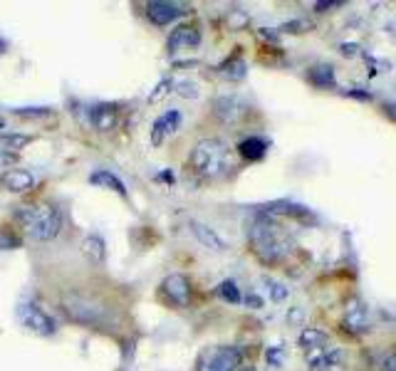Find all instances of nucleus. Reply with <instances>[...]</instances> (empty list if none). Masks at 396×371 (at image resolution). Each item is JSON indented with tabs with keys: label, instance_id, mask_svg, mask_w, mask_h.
I'll return each instance as SVG.
<instances>
[{
	"label": "nucleus",
	"instance_id": "11",
	"mask_svg": "<svg viewBox=\"0 0 396 371\" xmlns=\"http://www.w3.org/2000/svg\"><path fill=\"white\" fill-rule=\"evenodd\" d=\"M179 127H181V112H176V109L164 112L154 124H151V144L154 146L164 144V139L169 137V134H174Z\"/></svg>",
	"mask_w": 396,
	"mask_h": 371
},
{
	"label": "nucleus",
	"instance_id": "7",
	"mask_svg": "<svg viewBox=\"0 0 396 371\" xmlns=\"http://www.w3.org/2000/svg\"><path fill=\"white\" fill-rule=\"evenodd\" d=\"M186 13H189V10H186L184 5L166 3V0H151L147 5V15L154 25H169V23H174V20L184 18Z\"/></svg>",
	"mask_w": 396,
	"mask_h": 371
},
{
	"label": "nucleus",
	"instance_id": "22",
	"mask_svg": "<svg viewBox=\"0 0 396 371\" xmlns=\"http://www.w3.org/2000/svg\"><path fill=\"white\" fill-rule=\"evenodd\" d=\"M218 70H221V75L228 77V80H243V77H246V72H248V65H246V60H243V57L236 55V57H231V60L223 62Z\"/></svg>",
	"mask_w": 396,
	"mask_h": 371
},
{
	"label": "nucleus",
	"instance_id": "25",
	"mask_svg": "<svg viewBox=\"0 0 396 371\" xmlns=\"http://www.w3.org/2000/svg\"><path fill=\"white\" fill-rule=\"evenodd\" d=\"M265 285H268L270 300H273V302H283V300H288V287H285L283 282H275V280H265Z\"/></svg>",
	"mask_w": 396,
	"mask_h": 371
},
{
	"label": "nucleus",
	"instance_id": "30",
	"mask_svg": "<svg viewBox=\"0 0 396 371\" xmlns=\"http://www.w3.org/2000/svg\"><path fill=\"white\" fill-rule=\"evenodd\" d=\"M345 94L352 99H359V102H369V99H372V94L364 92L362 87H349V90H345Z\"/></svg>",
	"mask_w": 396,
	"mask_h": 371
},
{
	"label": "nucleus",
	"instance_id": "31",
	"mask_svg": "<svg viewBox=\"0 0 396 371\" xmlns=\"http://www.w3.org/2000/svg\"><path fill=\"white\" fill-rule=\"evenodd\" d=\"M18 117H45L48 114V109L45 107H40V109H30V112H23V109H13Z\"/></svg>",
	"mask_w": 396,
	"mask_h": 371
},
{
	"label": "nucleus",
	"instance_id": "4",
	"mask_svg": "<svg viewBox=\"0 0 396 371\" xmlns=\"http://www.w3.org/2000/svg\"><path fill=\"white\" fill-rule=\"evenodd\" d=\"M243 362V352L238 347H213L198 362V371H236Z\"/></svg>",
	"mask_w": 396,
	"mask_h": 371
},
{
	"label": "nucleus",
	"instance_id": "36",
	"mask_svg": "<svg viewBox=\"0 0 396 371\" xmlns=\"http://www.w3.org/2000/svg\"><path fill=\"white\" fill-rule=\"evenodd\" d=\"M248 305H253L255 307V310H258V307H263V300H260V297L258 295H248Z\"/></svg>",
	"mask_w": 396,
	"mask_h": 371
},
{
	"label": "nucleus",
	"instance_id": "20",
	"mask_svg": "<svg viewBox=\"0 0 396 371\" xmlns=\"http://www.w3.org/2000/svg\"><path fill=\"white\" fill-rule=\"evenodd\" d=\"M238 154L246 161H260L265 154H268V141L263 137H248L238 144Z\"/></svg>",
	"mask_w": 396,
	"mask_h": 371
},
{
	"label": "nucleus",
	"instance_id": "16",
	"mask_svg": "<svg viewBox=\"0 0 396 371\" xmlns=\"http://www.w3.org/2000/svg\"><path fill=\"white\" fill-rule=\"evenodd\" d=\"M201 45V33L196 28H189V25H181L171 33L169 38V50L171 52H179L184 47H198Z\"/></svg>",
	"mask_w": 396,
	"mask_h": 371
},
{
	"label": "nucleus",
	"instance_id": "6",
	"mask_svg": "<svg viewBox=\"0 0 396 371\" xmlns=\"http://www.w3.org/2000/svg\"><path fill=\"white\" fill-rule=\"evenodd\" d=\"M18 315H20V322H23L30 332L40 334V337H52V334H55V322H52V317L45 315L38 305H20Z\"/></svg>",
	"mask_w": 396,
	"mask_h": 371
},
{
	"label": "nucleus",
	"instance_id": "12",
	"mask_svg": "<svg viewBox=\"0 0 396 371\" xmlns=\"http://www.w3.org/2000/svg\"><path fill=\"white\" fill-rule=\"evenodd\" d=\"M189 231L194 233V238L203 245V248L216 250V253H223V250H228V243H226V240H223L221 235L213 231V228H208L206 223L191 221V223H189Z\"/></svg>",
	"mask_w": 396,
	"mask_h": 371
},
{
	"label": "nucleus",
	"instance_id": "3",
	"mask_svg": "<svg viewBox=\"0 0 396 371\" xmlns=\"http://www.w3.org/2000/svg\"><path fill=\"white\" fill-rule=\"evenodd\" d=\"M15 221L35 240H52L62 231V213L55 206H20Z\"/></svg>",
	"mask_w": 396,
	"mask_h": 371
},
{
	"label": "nucleus",
	"instance_id": "34",
	"mask_svg": "<svg viewBox=\"0 0 396 371\" xmlns=\"http://www.w3.org/2000/svg\"><path fill=\"white\" fill-rule=\"evenodd\" d=\"M384 112H387L389 119H394V122H396V102H387V104H384Z\"/></svg>",
	"mask_w": 396,
	"mask_h": 371
},
{
	"label": "nucleus",
	"instance_id": "29",
	"mask_svg": "<svg viewBox=\"0 0 396 371\" xmlns=\"http://www.w3.org/2000/svg\"><path fill=\"white\" fill-rule=\"evenodd\" d=\"M285 33H305V30H310V23L307 20H293V23L283 25Z\"/></svg>",
	"mask_w": 396,
	"mask_h": 371
},
{
	"label": "nucleus",
	"instance_id": "1",
	"mask_svg": "<svg viewBox=\"0 0 396 371\" xmlns=\"http://www.w3.org/2000/svg\"><path fill=\"white\" fill-rule=\"evenodd\" d=\"M248 238L250 245H253L255 255H258L263 263H280L290 255L293 250V240H290L288 231L275 221L273 216L260 211L258 216L253 218L248 228Z\"/></svg>",
	"mask_w": 396,
	"mask_h": 371
},
{
	"label": "nucleus",
	"instance_id": "26",
	"mask_svg": "<svg viewBox=\"0 0 396 371\" xmlns=\"http://www.w3.org/2000/svg\"><path fill=\"white\" fill-rule=\"evenodd\" d=\"M176 92L181 94V97H186V99H196L198 97V85L196 82H191V80H181V82H176Z\"/></svg>",
	"mask_w": 396,
	"mask_h": 371
},
{
	"label": "nucleus",
	"instance_id": "19",
	"mask_svg": "<svg viewBox=\"0 0 396 371\" xmlns=\"http://www.w3.org/2000/svg\"><path fill=\"white\" fill-rule=\"evenodd\" d=\"M90 184L109 188V191H114V193H119L122 198H127V186H124V181L119 179V176H114L109 169H97L95 174L90 176Z\"/></svg>",
	"mask_w": 396,
	"mask_h": 371
},
{
	"label": "nucleus",
	"instance_id": "21",
	"mask_svg": "<svg viewBox=\"0 0 396 371\" xmlns=\"http://www.w3.org/2000/svg\"><path fill=\"white\" fill-rule=\"evenodd\" d=\"M307 80L312 82L315 87H335V80H337V75H335V67L332 65H312L310 67V72H307Z\"/></svg>",
	"mask_w": 396,
	"mask_h": 371
},
{
	"label": "nucleus",
	"instance_id": "14",
	"mask_svg": "<svg viewBox=\"0 0 396 371\" xmlns=\"http://www.w3.org/2000/svg\"><path fill=\"white\" fill-rule=\"evenodd\" d=\"M90 124L97 132H109L117 124V107L114 104H95V107H90Z\"/></svg>",
	"mask_w": 396,
	"mask_h": 371
},
{
	"label": "nucleus",
	"instance_id": "17",
	"mask_svg": "<svg viewBox=\"0 0 396 371\" xmlns=\"http://www.w3.org/2000/svg\"><path fill=\"white\" fill-rule=\"evenodd\" d=\"M297 342H300V347L305 349V352H317V349H325L327 344H330V334L322 332V329L317 327H305L300 332V337H297Z\"/></svg>",
	"mask_w": 396,
	"mask_h": 371
},
{
	"label": "nucleus",
	"instance_id": "10",
	"mask_svg": "<svg viewBox=\"0 0 396 371\" xmlns=\"http://www.w3.org/2000/svg\"><path fill=\"white\" fill-rule=\"evenodd\" d=\"M164 292L166 297H169L171 302H174L176 307H189L191 302V282L186 275H169V278L164 280Z\"/></svg>",
	"mask_w": 396,
	"mask_h": 371
},
{
	"label": "nucleus",
	"instance_id": "33",
	"mask_svg": "<svg viewBox=\"0 0 396 371\" xmlns=\"http://www.w3.org/2000/svg\"><path fill=\"white\" fill-rule=\"evenodd\" d=\"M382 371H396V352L387 354L382 362Z\"/></svg>",
	"mask_w": 396,
	"mask_h": 371
},
{
	"label": "nucleus",
	"instance_id": "24",
	"mask_svg": "<svg viewBox=\"0 0 396 371\" xmlns=\"http://www.w3.org/2000/svg\"><path fill=\"white\" fill-rule=\"evenodd\" d=\"M30 141V137H25V134H0V151H5V154H13V149H23L25 144Z\"/></svg>",
	"mask_w": 396,
	"mask_h": 371
},
{
	"label": "nucleus",
	"instance_id": "13",
	"mask_svg": "<svg viewBox=\"0 0 396 371\" xmlns=\"http://www.w3.org/2000/svg\"><path fill=\"white\" fill-rule=\"evenodd\" d=\"M0 184H3L5 191H10V193H25L35 186V176L25 169H8L0 176Z\"/></svg>",
	"mask_w": 396,
	"mask_h": 371
},
{
	"label": "nucleus",
	"instance_id": "9",
	"mask_svg": "<svg viewBox=\"0 0 396 371\" xmlns=\"http://www.w3.org/2000/svg\"><path fill=\"white\" fill-rule=\"evenodd\" d=\"M213 112H216V117L221 119V122L233 124V122H238V119H241L243 114L248 112V104L243 102L241 97H236V94H226V97L216 99V104H213Z\"/></svg>",
	"mask_w": 396,
	"mask_h": 371
},
{
	"label": "nucleus",
	"instance_id": "18",
	"mask_svg": "<svg viewBox=\"0 0 396 371\" xmlns=\"http://www.w3.org/2000/svg\"><path fill=\"white\" fill-rule=\"evenodd\" d=\"M82 253H85L87 260H92V263L104 265V260H107V243H104V238L99 233H90L82 240Z\"/></svg>",
	"mask_w": 396,
	"mask_h": 371
},
{
	"label": "nucleus",
	"instance_id": "8",
	"mask_svg": "<svg viewBox=\"0 0 396 371\" xmlns=\"http://www.w3.org/2000/svg\"><path fill=\"white\" fill-rule=\"evenodd\" d=\"M342 325H345L347 332H352V334H364V332H369V307L364 305L362 300H352L347 305V310H345V320H342Z\"/></svg>",
	"mask_w": 396,
	"mask_h": 371
},
{
	"label": "nucleus",
	"instance_id": "28",
	"mask_svg": "<svg viewBox=\"0 0 396 371\" xmlns=\"http://www.w3.org/2000/svg\"><path fill=\"white\" fill-rule=\"evenodd\" d=\"M169 87H174V82H171V80H161L159 87H156V92L149 94V102H159V99L164 97L166 92H169Z\"/></svg>",
	"mask_w": 396,
	"mask_h": 371
},
{
	"label": "nucleus",
	"instance_id": "27",
	"mask_svg": "<svg viewBox=\"0 0 396 371\" xmlns=\"http://www.w3.org/2000/svg\"><path fill=\"white\" fill-rule=\"evenodd\" d=\"M265 357H268V364H270V367H283V362H285V349H283V347H270Z\"/></svg>",
	"mask_w": 396,
	"mask_h": 371
},
{
	"label": "nucleus",
	"instance_id": "5",
	"mask_svg": "<svg viewBox=\"0 0 396 371\" xmlns=\"http://www.w3.org/2000/svg\"><path fill=\"white\" fill-rule=\"evenodd\" d=\"M62 310L67 312V317L75 322H80V325H90V327H97L104 322V312L102 307L92 305L90 300H85V297H67L65 302H62Z\"/></svg>",
	"mask_w": 396,
	"mask_h": 371
},
{
	"label": "nucleus",
	"instance_id": "32",
	"mask_svg": "<svg viewBox=\"0 0 396 371\" xmlns=\"http://www.w3.org/2000/svg\"><path fill=\"white\" fill-rule=\"evenodd\" d=\"M342 3H335V0H330V3H315L312 8H315V13H330L332 8H340Z\"/></svg>",
	"mask_w": 396,
	"mask_h": 371
},
{
	"label": "nucleus",
	"instance_id": "15",
	"mask_svg": "<svg viewBox=\"0 0 396 371\" xmlns=\"http://www.w3.org/2000/svg\"><path fill=\"white\" fill-rule=\"evenodd\" d=\"M342 362V352L340 349H317L307 357V364H310V371H332L337 364Z\"/></svg>",
	"mask_w": 396,
	"mask_h": 371
},
{
	"label": "nucleus",
	"instance_id": "2",
	"mask_svg": "<svg viewBox=\"0 0 396 371\" xmlns=\"http://www.w3.org/2000/svg\"><path fill=\"white\" fill-rule=\"evenodd\" d=\"M189 161L198 176L211 181L226 179L233 171L231 149L223 139H201L191 151Z\"/></svg>",
	"mask_w": 396,
	"mask_h": 371
},
{
	"label": "nucleus",
	"instance_id": "23",
	"mask_svg": "<svg viewBox=\"0 0 396 371\" xmlns=\"http://www.w3.org/2000/svg\"><path fill=\"white\" fill-rule=\"evenodd\" d=\"M218 297L221 300H226V302H231V305H238V302L243 300V295H241V290H238V285L233 280H223L221 285H218Z\"/></svg>",
	"mask_w": 396,
	"mask_h": 371
},
{
	"label": "nucleus",
	"instance_id": "35",
	"mask_svg": "<svg viewBox=\"0 0 396 371\" xmlns=\"http://www.w3.org/2000/svg\"><path fill=\"white\" fill-rule=\"evenodd\" d=\"M359 52V45H342V55H347V57H352V55H357Z\"/></svg>",
	"mask_w": 396,
	"mask_h": 371
}]
</instances>
